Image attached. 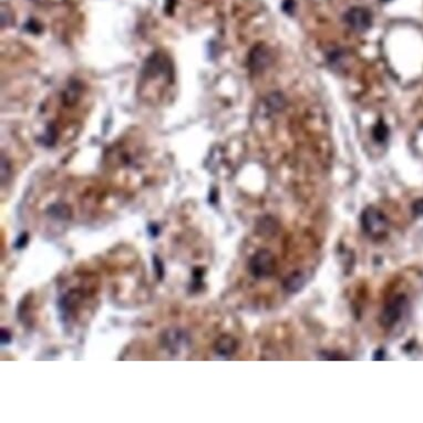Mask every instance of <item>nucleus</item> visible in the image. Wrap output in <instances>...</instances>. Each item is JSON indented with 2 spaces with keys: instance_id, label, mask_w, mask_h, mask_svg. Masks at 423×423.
Segmentation results:
<instances>
[{
  "instance_id": "obj_1",
  "label": "nucleus",
  "mask_w": 423,
  "mask_h": 423,
  "mask_svg": "<svg viewBox=\"0 0 423 423\" xmlns=\"http://www.w3.org/2000/svg\"><path fill=\"white\" fill-rule=\"evenodd\" d=\"M360 221L364 233L375 238L383 236L389 226L384 214L375 207H367L362 212Z\"/></svg>"
},
{
  "instance_id": "obj_8",
  "label": "nucleus",
  "mask_w": 423,
  "mask_h": 423,
  "mask_svg": "<svg viewBox=\"0 0 423 423\" xmlns=\"http://www.w3.org/2000/svg\"><path fill=\"white\" fill-rule=\"evenodd\" d=\"M306 283V275L301 272H295L285 279L284 287L287 292L296 293L300 291Z\"/></svg>"
},
{
  "instance_id": "obj_11",
  "label": "nucleus",
  "mask_w": 423,
  "mask_h": 423,
  "mask_svg": "<svg viewBox=\"0 0 423 423\" xmlns=\"http://www.w3.org/2000/svg\"><path fill=\"white\" fill-rule=\"evenodd\" d=\"M28 241H29V237H28V234H27V233H25V234H21V235H20V236L16 239L15 247H16L17 249H21V248H24L25 246L27 245Z\"/></svg>"
},
{
  "instance_id": "obj_2",
  "label": "nucleus",
  "mask_w": 423,
  "mask_h": 423,
  "mask_svg": "<svg viewBox=\"0 0 423 423\" xmlns=\"http://www.w3.org/2000/svg\"><path fill=\"white\" fill-rule=\"evenodd\" d=\"M276 262L273 253L268 249H260L254 254L249 259L248 268L253 277L265 279L271 277L275 272Z\"/></svg>"
},
{
  "instance_id": "obj_12",
  "label": "nucleus",
  "mask_w": 423,
  "mask_h": 423,
  "mask_svg": "<svg viewBox=\"0 0 423 423\" xmlns=\"http://www.w3.org/2000/svg\"><path fill=\"white\" fill-rule=\"evenodd\" d=\"M412 209L415 215H423V199H420L413 203Z\"/></svg>"
},
{
  "instance_id": "obj_7",
  "label": "nucleus",
  "mask_w": 423,
  "mask_h": 423,
  "mask_svg": "<svg viewBox=\"0 0 423 423\" xmlns=\"http://www.w3.org/2000/svg\"><path fill=\"white\" fill-rule=\"evenodd\" d=\"M256 232L263 237L274 236L278 232V224L273 217L265 216L262 220L258 221Z\"/></svg>"
},
{
  "instance_id": "obj_13",
  "label": "nucleus",
  "mask_w": 423,
  "mask_h": 423,
  "mask_svg": "<svg viewBox=\"0 0 423 423\" xmlns=\"http://www.w3.org/2000/svg\"><path fill=\"white\" fill-rule=\"evenodd\" d=\"M11 341V334L9 333V330H7L5 328L2 329V344H8Z\"/></svg>"
},
{
  "instance_id": "obj_9",
  "label": "nucleus",
  "mask_w": 423,
  "mask_h": 423,
  "mask_svg": "<svg viewBox=\"0 0 423 423\" xmlns=\"http://www.w3.org/2000/svg\"><path fill=\"white\" fill-rule=\"evenodd\" d=\"M266 104L271 112H279L285 108L286 99L279 92H273L266 98Z\"/></svg>"
},
{
  "instance_id": "obj_5",
  "label": "nucleus",
  "mask_w": 423,
  "mask_h": 423,
  "mask_svg": "<svg viewBox=\"0 0 423 423\" xmlns=\"http://www.w3.org/2000/svg\"><path fill=\"white\" fill-rule=\"evenodd\" d=\"M272 63V53L265 46H257L254 48L249 55V66L253 71H263Z\"/></svg>"
},
{
  "instance_id": "obj_4",
  "label": "nucleus",
  "mask_w": 423,
  "mask_h": 423,
  "mask_svg": "<svg viewBox=\"0 0 423 423\" xmlns=\"http://www.w3.org/2000/svg\"><path fill=\"white\" fill-rule=\"evenodd\" d=\"M344 21L356 31H364L371 26V13L366 8L355 7L348 10L344 15Z\"/></svg>"
},
{
  "instance_id": "obj_3",
  "label": "nucleus",
  "mask_w": 423,
  "mask_h": 423,
  "mask_svg": "<svg viewBox=\"0 0 423 423\" xmlns=\"http://www.w3.org/2000/svg\"><path fill=\"white\" fill-rule=\"evenodd\" d=\"M405 305L406 297L402 295L397 296L389 304H387L383 312L381 313V316H380V323H381V326L386 328L392 327L400 319Z\"/></svg>"
},
{
  "instance_id": "obj_10",
  "label": "nucleus",
  "mask_w": 423,
  "mask_h": 423,
  "mask_svg": "<svg viewBox=\"0 0 423 423\" xmlns=\"http://www.w3.org/2000/svg\"><path fill=\"white\" fill-rule=\"evenodd\" d=\"M373 138L377 141V142H384L387 140L388 136H389V129L387 128V125L383 122H379L375 129H373Z\"/></svg>"
},
{
  "instance_id": "obj_6",
  "label": "nucleus",
  "mask_w": 423,
  "mask_h": 423,
  "mask_svg": "<svg viewBox=\"0 0 423 423\" xmlns=\"http://www.w3.org/2000/svg\"><path fill=\"white\" fill-rule=\"evenodd\" d=\"M236 348H237L236 340L228 335H224L220 337L215 342V351H216V354H218L220 356L228 357L234 354Z\"/></svg>"
}]
</instances>
